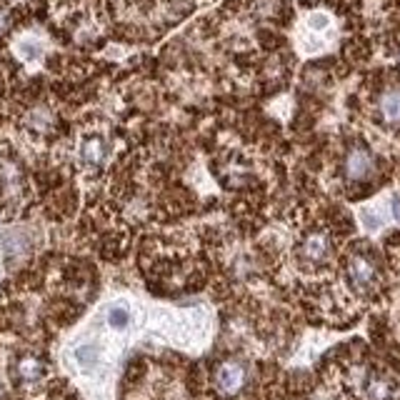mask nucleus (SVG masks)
Returning a JSON list of instances; mask_svg holds the SVG:
<instances>
[{
    "mask_svg": "<svg viewBox=\"0 0 400 400\" xmlns=\"http://www.w3.org/2000/svg\"><path fill=\"white\" fill-rule=\"evenodd\" d=\"M248 383V368L241 360H225L216 370V388L223 395H238Z\"/></svg>",
    "mask_w": 400,
    "mask_h": 400,
    "instance_id": "obj_1",
    "label": "nucleus"
},
{
    "mask_svg": "<svg viewBox=\"0 0 400 400\" xmlns=\"http://www.w3.org/2000/svg\"><path fill=\"white\" fill-rule=\"evenodd\" d=\"M343 168H345L348 180H353V183H363V180L373 178V173H375L373 153H370L365 146L350 148L348 155H345V166Z\"/></svg>",
    "mask_w": 400,
    "mask_h": 400,
    "instance_id": "obj_2",
    "label": "nucleus"
},
{
    "mask_svg": "<svg viewBox=\"0 0 400 400\" xmlns=\"http://www.w3.org/2000/svg\"><path fill=\"white\" fill-rule=\"evenodd\" d=\"M348 280L350 286L356 288L358 293H368L378 280V270H375L373 261L365 255H350L348 258Z\"/></svg>",
    "mask_w": 400,
    "mask_h": 400,
    "instance_id": "obj_3",
    "label": "nucleus"
},
{
    "mask_svg": "<svg viewBox=\"0 0 400 400\" xmlns=\"http://www.w3.org/2000/svg\"><path fill=\"white\" fill-rule=\"evenodd\" d=\"M331 238L325 233H311L308 238H305L303 243H300L298 248V255L300 261L308 263V266H323L328 258H331Z\"/></svg>",
    "mask_w": 400,
    "mask_h": 400,
    "instance_id": "obj_4",
    "label": "nucleus"
},
{
    "mask_svg": "<svg viewBox=\"0 0 400 400\" xmlns=\"http://www.w3.org/2000/svg\"><path fill=\"white\" fill-rule=\"evenodd\" d=\"M378 108H381L383 121L388 125H398L400 123V88H388L385 93L378 101Z\"/></svg>",
    "mask_w": 400,
    "mask_h": 400,
    "instance_id": "obj_5",
    "label": "nucleus"
},
{
    "mask_svg": "<svg viewBox=\"0 0 400 400\" xmlns=\"http://www.w3.org/2000/svg\"><path fill=\"white\" fill-rule=\"evenodd\" d=\"M80 158H83V163L85 166H93V168H98V166H103V160L108 158V143L103 138H88L83 143V148H80Z\"/></svg>",
    "mask_w": 400,
    "mask_h": 400,
    "instance_id": "obj_6",
    "label": "nucleus"
},
{
    "mask_svg": "<svg viewBox=\"0 0 400 400\" xmlns=\"http://www.w3.org/2000/svg\"><path fill=\"white\" fill-rule=\"evenodd\" d=\"M43 375V360L35 356H23L18 363H15V378L23 383H33L38 381Z\"/></svg>",
    "mask_w": 400,
    "mask_h": 400,
    "instance_id": "obj_7",
    "label": "nucleus"
},
{
    "mask_svg": "<svg viewBox=\"0 0 400 400\" xmlns=\"http://www.w3.org/2000/svg\"><path fill=\"white\" fill-rule=\"evenodd\" d=\"M393 383L385 381V378H370L365 393H368V400H390L393 398Z\"/></svg>",
    "mask_w": 400,
    "mask_h": 400,
    "instance_id": "obj_8",
    "label": "nucleus"
},
{
    "mask_svg": "<svg viewBox=\"0 0 400 400\" xmlns=\"http://www.w3.org/2000/svg\"><path fill=\"white\" fill-rule=\"evenodd\" d=\"M76 358H78V363H80V365L90 368V365H96V360H98V350L93 348V345H83V348H78Z\"/></svg>",
    "mask_w": 400,
    "mask_h": 400,
    "instance_id": "obj_9",
    "label": "nucleus"
},
{
    "mask_svg": "<svg viewBox=\"0 0 400 400\" xmlns=\"http://www.w3.org/2000/svg\"><path fill=\"white\" fill-rule=\"evenodd\" d=\"M128 311L125 308H110V313H108V323L113 325V328H125L128 325Z\"/></svg>",
    "mask_w": 400,
    "mask_h": 400,
    "instance_id": "obj_10",
    "label": "nucleus"
},
{
    "mask_svg": "<svg viewBox=\"0 0 400 400\" xmlns=\"http://www.w3.org/2000/svg\"><path fill=\"white\" fill-rule=\"evenodd\" d=\"M10 23H13V20H10V13H8V10H0V35H3V33H8Z\"/></svg>",
    "mask_w": 400,
    "mask_h": 400,
    "instance_id": "obj_11",
    "label": "nucleus"
},
{
    "mask_svg": "<svg viewBox=\"0 0 400 400\" xmlns=\"http://www.w3.org/2000/svg\"><path fill=\"white\" fill-rule=\"evenodd\" d=\"M393 205H395V218H398V220H400V198H395Z\"/></svg>",
    "mask_w": 400,
    "mask_h": 400,
    "instance_id": "obj_12",
    "label": "nucleus"
}]
</instances>
